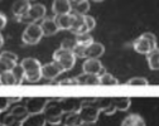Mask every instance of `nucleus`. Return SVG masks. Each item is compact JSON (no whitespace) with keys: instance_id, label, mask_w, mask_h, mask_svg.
I'll use <instances>...</instances> for the list:
<instances>
[{"instance_id":"31","label":"nucleus","mask_w":159,"mask_h":126,"mask_svg":"<svg viewBox=\"0 0 159 126\" xmlns=\"http://www.w3.org/2000/svg\"><path fill=\"white\" fill-rule=\"evenodd\" d=\"M16 66L15 61H10L7 58H0V70L2 72H7V71H13Z\"/></svg>"},{"instance_id":"25","label":"nucleus","mask_w":159,"mask_h":126,"mask_svg":"<svg viewBox=\"0 0 159 126\" xmlns=\"http://www.w3.org/2000/svg\"><path fill=\"white\" fill-rule=\"evenodd\" d=\"M23 122H24V120H22L20 117H16V116H14L13 114L9 112L3 119L2 125L3 126H23Z\"/></svg>"},{"instance_id":"32","label":"nucleus","mask_w":159,"mask_h":126,"mask_svg":"<svg viewBox=\"0 0 159 126\" xmlns=\"http://www.w3.org/2000/svg\"><path fill=\"white\" fill-rule=\"evenodd\" d=\"M128 85L129 86H148L149 82L144 77H133L128 81Z\"/></svg>"},{"instance_id":"5","label":"nucleus","mask_w":159,"mask_h":126,"mask_svg":"<svg viewBox=\"0 0 159 126\" xmlns=\"http://www.w3.org/2000/svg\"><path fill=\"white\" fill-rule=\"evenodd\" d=\"M43 35H44V34H43V30H42L41 24L30 23V24H28L27 28L24 29L23 35H22V40L24 42L25 44L34 46V44L39 43V40L42 39Z\"/></svg>"},{"instance_id":"10","label":"nucleus","mask_w":159,"mask_h":126,"mask_svg":"<svg viewBox=\"0 0 159 126\" xmlns=\"http://www.w3.org/2000/svg\"><path fill=\"white\" fill-rule=\"evenodd\" d=\"M82 71L85 73H91V74H97V76H101L102 73L106 72V70L101 65V62L96 58H87L82 65Z\"/></svg>"},{"instance_id":"42","label":"nucleus","mask_w":159,"mask_h":126,"mask_svg":"<svg viewBox=\"0 0 159 126\" xmlns=\"http://www.w3.org/2000/svg\"><path fill=\"white\" fill-rule=\"evenodd\" d=\"M82 126H97L96 122H85Z\"/></svg>"},{"instance_id":"23","label":"nucleus","mask_w":159,"mask_h":126,"mask_svg":"<svg viewBox=\"0 0 159 126\" xmlns=\"http://www.w3.org/2000/svg\"><path fill=\"white\" fill-rule=\"evenodd\" d=\"M147 61L150 70L158 71L159 70V48H155L149 54H147Z\"/></svg>"},{"instance_id":"27","label":"nucleus","mask_w":159,"mask_h":126,"mask_svg":"<svg viewBox=\"0 0 159 126\" xmlns=\"http://www.w3.org/2000/svg\"><path fill=\"white\" fill-rule=\"evenodd\" d=\"M10 114H13L16 117H20L22 120H25L29 116V111H28L27 106H22V105H16V106H14L11 109Z\"/></svg>"},{"instance_id":"16","label":"nucleus","mask_w":159,"mask_h":126,"mask_svg":"<svg viewBox=\"0 0 159 126\" xmlns=\"http://www.w3.org/2000/svg\"><path fill=\"white\" fill-rule=\"evenodd\" d=\"M97 103H98V107H100V110L105 114V115H112L115 114L116 107L114 105V101L112 98H109V97H98L97 98Z\"/></svg>"},{"instance_id":"35","label":"nucleus","mask_w":159,"mask_h":126,"mask_svg":"<svg viewBox=\"0 0 159 126\" xmlns=\"http://www.w3.org/2000/svg\"><path fill=\"white\" fill-rule=\"evenodd\" d=\"M76 46H77L76 39H63L62 43H61V48L67 49V51H72V52H73Z\"/></svg>"},{"instance_id":"2","label":"nucleus","mask_w":159,"mask_h":126,"mask_svg":"<svg viewBox=\"0 0 159 126\" xmlns=\"http://www.w3.org/2000/svg\"><path fill=\"white\" fill-rule=\"evenodd\" d=\"M78 112L85 122H96L101 112L97 103V98H84L82 106Z\"/></svg>"},{"instance_id":"12","label":"nucleus","mask_w":159,"mask_h":126,"mask_svg":"<svg viewBox=\"0 0 159 126\" xmlns=\"http://www.w3.org/2000/svg\"><path fill=\"white\" fill-rule=\"evenodd\" d=\"M29 3L30 2H28V0H16V2L11 5V13L14 14V16L18 18L19 22L28 14V11L32 7Z\"/></svg>"},{"instance_id":"9","label":"nucleus","mask_w":159,"mask_h":126,"mask_svg":"<svg viewBox=\"0 0 159 126\" xmlns=\"http://www.w3.org/2000/svg\"><path fill=\"white\" fill-rule=\"evenodd\" d=\"M62 72H65V70L61 66V63L57 61L46 63V65L42 66V77H44L47 79H53V78L58 77Z\"/></svg>"},{"instance_id":"36","label":"nucleus","mask_w":159,"mask_h":126,"mask_svg":"<svg viewBox=\"0 0 159 126\" xmlns=\"http://www.w3.org/2000/svg\"><path fill=\"white\" fill-rule=\"evenodd\" d=\"M95 25H96V20L93 19V16L86 14V15H85V27H86L87 32L90 33V32L95 28Z\"/></svg>"},{"instance_id":"20","label":"nucleus","mask_w":159,"mask_h":126,"mask_svg":"<svg viewBox=\"0 0 159 126\" xmlns=\"http://www.w3.org/2000/svg\"><path fill=\"white\" fill-rule=\"evenodd\" d=\"M105 52V47L101 43H91L90 46H87V53H86V59L87 58H96L98 59Z\"/></svg>"},{"instance_id":"24","label":"nucleus","mask_w":159,"mask_h":126,"mask_svg":"<svg viewBox=\"0 0 159 126\" xmlns=\"http://www.w3.org/2000/svg\"><path fill=\"white\" fill-rule=\"evenodd\" d=\"M112 101L117 111H126L131 105V100L129 97H114Z\"/></svg>"},{"instance_id":"30","label":"nucleus","mask_w":159,"mask_h":126,"mask_svg":"<svg viewBox=\"0 0 159 126\" xmlns=\"http://www.w3.org/2000/svg\"><path fill=\"white\" fill-rule=\"evenodd\" d=\"M76 42H77V44L90 46L91 43H93V38L91 37L90 33H81V34H77V37H76Z\"/></svg>"},{"instance_id":"22","label":"nucleus","mask_w":159,"mask_h":126,"mask_svg":"<svg viewBox=\"0 0 159 126\" xmlns=\"http://www.w3.org/2000/svg\"><path fill=\"white\" fill-rule=\"evenodd\" d=\"M77 83L78 85H100V77L97 74L91 73H82L77 76Z\"/></svg>"},{"instance_id":"11","label":"nucleus","mask_w":159,"mask_h":126,"mask_svg":"<svg viewBox=\"0 0 159 126\" xmlns=\"http://www.w3.org/2000/svg\"><path fill=\"white\" fill-rule=\"evenodd\" d=\"M59 103H61L65 114L78 112L82 106V100L75 97H65V98H59Z\"/></svg>"},{"instance_id":"19","label":"nucleus","mask_w":159,"mask_h":126,"mask_svg":"<svg viewBox=\"0 0 159 126\" xmlns=\"http://www.w3.org/2000/svg\"><path fill=\"white\" fill-rule=\"evenodd\" d=\"M56 22L59 27V30H71L72 28V22H73V15L72 13L70 14H62V15H56L54 16Z\"/></svg>"},{"instance_id":"13","label":"nucleus","mask_w":159,"mask_h":126,"mask_svg":"<svg viewBox=\"0 0 159 126\" xmlns=\"http://www.w3.org/2000/svg\"><path fill=\"white\" fill-rule=\"evenodd\" d=\"M41 27H42L43 34L46 37L54 35L59 30V27H58V24H57L54 18H44L42 20V23H41Z\"/></svg>"},{"instance_id":"7","label":"nucleus","mask_w":159,"mask_h":126,"mask_svg":"<svg viewBox=\"0 0 159 126\" xmlns=\"http://www.w3.org/2000/svg\"><path fill=\"white\" fill-rule=\"evenodd\" d=\"M46 7L43 4H33L28 11V14L20 20V22H28L30 23H37V20H43L46 16Z\"/></svg>"},{"instance_id":"4","label":"nucleus","mask_w":159,"mask_h":126,"mask_svg":"<svg viewBox=\"0 0 159 126\" xmlns=\"http://www.w3.org/2000/svg\"><path fill=\"white\" fill-rule=\"evenodd\" d=\"M43 114H44L48 124L58 125V124H62V117L65 115V111L58 100V101H48Z\"/></svg>"},{"instance_id":"34","label":"nucleus","mask_w":159,"mask_h":126,"mask_svg":"<svg viewBox=\"0 0 159 126\" xmlns=\"http://www.w3.org/2000/svg\"><path fill=\"white\" fill-rule=\"evenodd\" d=\"M73 53L77 58H85L86 59V53H87V46H82V44H77L73 49Z\"/></svg>"},{"instance_id":"38","label":"nucleus","mask_w":159,"mask_h":126,"mask_svg":"<svg viewBox=\"0 0 159 126\" xmlns=\"http://www.w3.org/2000/svg\"><path fill=\"white\" fill-rule=\"evenodd\" d=\"M0 111L2 112H4V111H7L8 110V107H9V103H10V100H9V97H2L0 98Z\"/></svg>"},{"instance_id":"37","label":"nucleus","mask_w":159,"mask_h":126,"mask_svg":"<svg viewBox=\"0 0 159 126\" xmlns=\"http://www.w3.org/2000/svg\"><path fill=\"white\" fill-rule=\"evenodd\" d=\"M57 85L59 86H71V85H78L77 83V77L76 78H67V79H62L59 81Z\"/></svg>"},{"instance_id":"3","label":"nucleus","mask_w":159,"mask_h":126,"mask_svg":"<svg viewBox=\"0 0 159 126\" xmlns=\"http://www.w3.org/2000/svg\"><path fill=\"white\" fill-rule=\"evenodd\" d=\"M133 48L135 52L140 54H149L152 51H154L157 47V38L153 33H144L134 40Z\"/></svg>"},{"instance_id":"39","label":"nucleus","mask_w":159,"mask_h":126,"mask_svg":"<svg viewBox=\"0 0 159 126\" xmlns=\"http://www.w3.org/2000/svg\"><path fill=\"white\" fill-rule=\"evenodd\" d=\"M0 58H7V59H10V61H18V56L13 52H2V56Z\"/></svg>"},{"instance_id":"6","label":"nucleus","mask_w":159,"mask_h":126,"mask_svg":"<svg viewBox=\"0 0 159 126\" xmlns=\"http://www.w3.org/2000/svg\"><path fill=\"white\" fill-rule=\"evenodd\" d=\"M76 56L72 51H67L59 47V49L54 51L53 53V61H57L61 63V66L63 67L65 71H70L76 63Z\"/></svg>"},{"instance_id":"28","label":"nucleus","mask_w":159,"mask_h":126,"mask_svg":"<svg viewBox=\"0 0 159 126\" xmlns=\"http://www.w3.org/2000/svg\"><path fill=\"white\" fill-rule=\"evenodd\" d=\"M0 79H2V85H16V78L14 76V73L11 71H7V72H2V76H0Z\"/></svg>"},{"instance_id":"44","label":"nucleus","mask_w":159,"mask_h":126,"mask_svg":"<svg viewBox=\"0 0 159 126\" xmlns=\"http://www.w3.org/2000/svg\"><path fill=\"white\" fill-rule=\"evenodd\" d=\"M81 2H89V0H81Z\"/></svg>"},{"instance_id":"45","label":"nucleus","mask_w":159,"mask_h":126,"mask_svg":"<svg viewBox=\"0 0 159 126\" xmlns=\"http://www.w3.org/2000/svg\"><path fill=\"white\" fill-rule=\"evenodd\" d=\"M28 2H34V0H28Z\"/></svg>"},{"instance_id":"26","label":"nucleus","mask_w":159,"mask_h":126,"mask_svg":"<svg viewBox=\"0 0 159 126\" xmlns=\"http://www.w3.org/2000/svg\"><path fill=\"white\" fill-rule=\"evenodd\" d=\"M98 77H100V85H105V86H117L119 83H120L117 78H115L112 74H110V73H107V72L102 73L101 76H98Z\"/></svg>"},{"instance_id":"18","label":"nucleus","mask_w":159,"mask_h":126,"mask_svg":"<svg viewBox=\"0 0 159 126\" xmlns=\"http://www.w3.org/2000/svg\"><path fill=\"white\" fill-rule=\"evenodd\" d=\"M47 120L43 112L41 114H29V116L24 120L23 126H46Z\"/></svg>"},{"instance_id":"40","label":"nucleus","mask_w":159,"mask_h":126,"mask_svg":"<svg viewBox=\"0 0 159 126\" xmlns=\"http://www.w3.org/2000/svg\"><path fill=\"white\" fill-rule=\"evenodd\" d=\"M0 29H4L5 28V24H7V16H5V14L4 13H2L0 14Z\"/></svg>"},{"instance_id":"8","label":"nucleus","mask_w":159,"mask_h":126,"mask_svg":"<svg viewBox=\"0 0 159 126\" xmlns=\"http://www.w3.org/2000/svg\"><path fill=\"white\" fill-rule=\"evenodd\" d=\"M47 97H29L27 98L25 106L29 111V114H41L44 111L47 103H48Z\"/></svg>"},{"instance_id":"33","label":"nucleus","mask_w":159,"mask_h":126,"mask_svg":"<svg viewBox=\"0 0 159 126\" xmlns=\"http://www.w3.org/2000/svg\"><path fill=\"white\" fill-rule=\"evenodd\" d=\"M11 72L14 73V76H15L18 83H22V82L24 81V70H23V67H22L20 65H16L15 68H14Z\"/></svg>"},{"instance_id":"17","label":"nucleus","mask_w":159,"mask_h":126,"mask_svg":"<svg viewBox=\"0 0 159 126\" xmlns=\"http://www.w3.org/2000/svg\"><path fill=\"white\" fill-rule=\"evenodd\" d=\"M73 15V22H72V28L71 32L77 34L81 33H89L86 27H85V15H80V14H72Z\"/></svg>"},{"instance_id":"43","label":"nucleus","mask_w":159,"mask_h":126,"mask_svg":"<svg viewBox=\"0 0 159 126\" xmlns=\"http://www.w3.org/2000/svg\"><path fill=\"white\" fill-rule=\"evenodd\" d=\"M92 2H95V3H101V2H104V0H92Z\"/></svg>"},{"instance_id":"21","label":"nucleus","mask_w":159,"mask_h":126,"mask_svg":"<svg viewBox=\"0 0 159 126\" xmlns=\"http://www.w3.org/2000/svg\"><path fill=\"white\" fill-rule=\"evenodd\" d=\"M121 126H147L144 119L138 114H129L121 122Z\"/></svg>"},{"instance_id":"15","label":"nucleus","mask_w":159,"mask_h":126,"mask_svg":"<svg viewBox=\"0 0 159 126\" xmlns=\"http://www.w3.org/2000/svg\"><path fill=\"white\" fill-rule=\"evenodd\" d=\"M85 121L82 120L80 112H70L65 114L62 117V125L63 126H82Z\"/></svg>"},{"instance_id":"41","label":"nucleus","mask_w":159,"mask_h":126,"mask_svg":"<svg viewBox=\"0 0 159 126\" xmlns=\"http://www.w3.org/2000/svg\"><path fill=\"white\" fill-rule=\"evenodd\" d=\"M10 102H18L19 100H22V97H9Z\"/></svg>"},{"instance_id":"29","label":"nucleus","mask_w":159,"mask_h":126,"mask_svg":"<svg viewBox=\"0 0 159 126\" xmlns=\"http://www.w3.org/2000/svg\"><path fill=\"white\" fill-rule=\"evenodd\" d=\"M90 9V4L89 2H81L76 4L75 7H72V14H80V15H86L87 11Z\"/></svg>"},{"instance_id":"1","label":"nucleus","mask_w":159,"mask_h":126,"mask_svg":"<svg viewBox=\"0 0 159 126\" xmlns=\"http://www.w3.org/2000/svg\"><path fill=\"white\" fill-rule=\"evenodd\" d=\"M24 70V81L34 83L42 77V65L35 58H24L20 63Z\"/></svg>"},{"instance_id":"14","label":"nucleus","mask_w":159,"mask_h":126,"mask_svg":"<svg viewBox=\"0 0 159 126\" xmlns=\"http://www.w3.org/2000/svg\"><path fill=\"white\" fill-rule=\"evenodd\" d=\"M52 10L54 15H62L72 13V7L68 0H54L52 4Z\"/></svg>"}]
</instances>
